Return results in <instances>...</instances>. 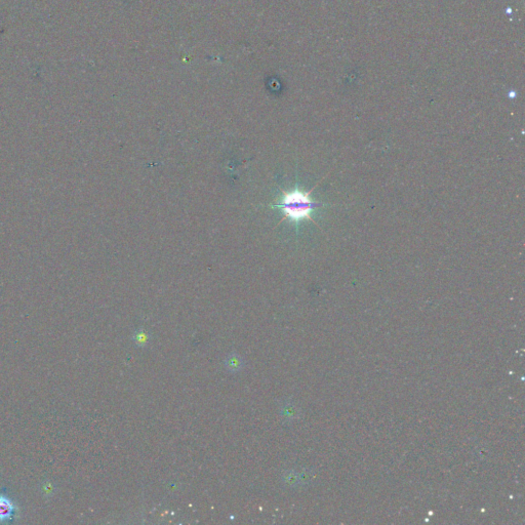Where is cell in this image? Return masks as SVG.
<instances>
[{
  "mask_svg": "<svg viewBox=\"0 0 525 525\" xmlns=\"http://www.w3.org/2000/svg\"><path fill=\"white\" fill-rule=\"evenodd\" d=\"M318 205V204L310 198L308 193L295 189L291 192H285L280 199V204H276L275 207L280 208L288 219L293 222H300L305 219H310L313 210Z\"/></svg>",
  "mask_w": 525,
  "mask_h": 525,
  "instance_id": "obj_1",
  "label": "cell"
},
{
  "mask_svg": "<svg viewBox=\"0 0 525 525\" xmlns=\"http://www.w3.org/2000/svg\"><path fill=\"white\" fill-rule=\"evenodd\" d=\"M18 513V507L7 496L0 495V522L13 521Z\"/></svg>",
  "mask_w": 525,
  "mask_h": 525,
  "instance_id": "obj_2",
  "label": "cell"
},
{
  "mask_svg": "<svg viewBox=\"0 0 525 525\" xmlns=\"http://www.w3.org/2000/svg\"><path fill=\"white\" fill-rule=\"evenodd\" d=\"M280 413L284 421L292 422L299 417L300 410L292 401L288 400V401L282 402L281 408H280Z\"/></svg>",
  "mask_w": 525,
  "mask_h": 525,
  "instance_id": "obj_3",
  "label": "cell"
},
{
  "mask_svg": "<svg viewBox=\"0 0 525 525\" xmlns=\"http://www.w3.org/2000/svg\"><path fill=\"white\" fill-rule=\"evenodd\" d=\"M225 365L227 368H228L229 372L237 373V372H240L243 368V360L238 354L232 353L227 356L226 360H225Z\"/></svg>",
  "mask_w": 525,
  "mask_h": 525,
  "instance_id": "obj_4",
  "label": "cell"
},
{
  "mask_svg": "<svg viewBox=\"0 0 525 525\" xmlns=\"http://www.w3.org/2000/svg\"><path fill=\"white\" fill-rule=\"evenodd\" d=\"M282 480L284 485L289 486L291 488L299 487L300 486V479H299V473L295 472L294 470H288L285 471L282 475Z\"/></svg>",
  "mask_w": 525,
  "mask_h": 525,
  "instance_id": "obj_5",
  "label": "cell"
},
{
  "mask_svg": "<svg viewBox=\"0 0 525 525\" xmlns=\"http://www.w3.org/2000/svg\"><path fill=\"white\" fill-rule=\"evenodd\" d=\"M149 335L145 331V330H138L136 332V335L134 337V340H135V343L138 345V346H146L148 341H149Z\"/></svg>",
  "mask_w": 525,
  "mask_h": 525,
  "instance_id": "obj_6",
  "label": "cell"
},
{
  "mask_svg": "<svg viewBox=\"0 0 525 525\" xmlns=\"http://www.w3.org/2000/svg\"><path fill=\"white\" fill-rule=\"evenodd\" d=\"M313 478V474L310 470H303L299 473V479H300V486L307 485L310 483L311 479Z\"/></svg>",
  "mask_w": 525,
  "mask_h": 525,
  "instance_id": "obj_7",
  "label": "cell"
}]
</instances>
